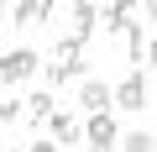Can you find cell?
I'll return each instance as SVG.
<instances>
[{"label": "cell", "mask_w": 157, "mask_h": 152, "mask_svg": "<svg viewBox=\"0 0 157 152\" xmlns=\"http://www.w3.org/2000/svg\"><path fill=\"white\" fill-rule=\"evenodd\" d=\"M84 142H89V152H121V126H115V115H89V121H84Z\"/></svg>", "instance_id": "cell-2"}, {"label": "cell", "mask_w": 157, "mask_h": 152, "mask_svg": "<svg viewBox=\"0 0 157 152\" xmlns=\"http://www.w3.org/2000/svg\"><path fill=\"white\" fill-rule=\"evenodd\" d=\"M131 16H136V6H131V0H115V6H100V26H105V32H131V26H136Z\"/></svg>", "instance_id": "cell-8"}, {"label": "cell", "mask_w": 157, "mask_h": 152, "mask_svg": "<svg viewBox=\"0 0 157 152\" xmlns=\"http://www.w3.org/2000/svg\"><path fill=\"white\" fill-rule=\"evenodd\" d=\"M147 63H152V68H157V42H147Z\"/></svg>", "instance_id": "cell-15"}, {"label": "cell", "mask_w": 157, "mask_h": 152, "mask_svg": "<svg viewBox=\"0 0 157 152\" xmlns=\"http://www.w3.org/2000/svg\"><path fill=\"white\" fill-rule=\"evenodd\" d=\"M52 115H58V110H52V95H47V89H37V95L26 100V121H32V126H47Z\"/></svg>", "instance_id": "cell-10"}, {"label": "cell", "mask_w": 157, "mask_h": 152, "mask_svg": "<svg viewBox=\"0 0 157 152\" xmlns=\"http://www.w3.org/2000/svg\"><path fill=\"white\" fill-rule=\"evenodd\" d=\"M47 126H52V142H58V147H78V142H84V121L68 115V110H58Z\"/></svg>", "instance_id": "cell-7"}, {"label": "cell", "mask_w": 157, "mask_h": 152, "mask_svg": "<svg viewBox=\"0 0 157 152\" xmlns=\"http://www.w3.org/2000/svg\"><path fill=\"white\" fill-rule=\"evenodd\" d=\"M121 152H157L152 131H121Z\"/></svg>", "instance_id": "cell-12"}, {"label": "cell", "mask_w": 157, "mask_h": 152, "mask_svg": "<svg viewBox=\"0 0 157 152\" xmlns=\"http://www.w3.org/2000/svg\"><path fill=\"white\" fill-rule=\"evenodd\" d=\"M68 16H73V37H78V42L94 37V26H100V6H68Z\"/></svg>", "instance_id": "cell-9"}, {"label": "cell", "mask_w": 157, "mask_h": 152, "mask_svg": "<svg viewBox=\"0 0 157 152\" xmlns=\"http://www.w3.org/2000/svg\"><path fill=\"white\" fill-rule=\"evenodd\" d=\"M52 11H58L52 0H16L11 6V26H42Z\"/></svg>", "instance_id": "cell-6"}, {"label": "cell", "mask_w": 157, "mask_h": 152, "mask_svg": "<svg viewBox=\"0 0 157 152\" xmlns=\"http://www.w3.org/2000/svg\"><path fill=\"white\" fill-rule=\"evenodd\" d=\"M26 152H58V142H32Z\"/></svg>", "instance_id": "cell-14"}, {"label": "cell", "mask_w": 157, "mask_h": 152, "mask_svg": "<svg viewBox=\"0 0 157 152\" xmlns=\"http://www.w3.org/2000/svg\"><path fill=\"white\" fill-rule=\"evenodd\" d=\"M78 105H84L89 115H110V105H115V89H110L105 79H84V84H78Z\"/></svg>", "instance_id": "cell-5"}, {"label": "cell", "mask_w": 157, "mask_h": 152, "mask_svg": "<svg viewBox=\"0 0 157 152\" xmlns=\"http://www.w3.org/2000/svg\"><path fill=\"white\" fill-rule=\"evenodd\" d=\"M126 58H131L136 68L147 63V26H131V32H126Z\"/></svg>", "instance_id": "cell-11"}, {"label": "cell", "mask_w": 157, "mask_h": 152, "mask_svg": "<svg viewBox=\"0 0 157 152\" xmlns=\"http://www.w3.org/2000/svg\"><path fill=\"white\" fill-rule=\"evenodd\" d=\"M11 152H21V147H11Z\"/></svg>", "instance_id": "cell-17"}, {"label": "cell", "mask_w": 157, "mask_h": 152, "mask_svg": "<svg viewBox=\"0 0 157 152\" xmlns=\"http://www.w3.org/2000/svg\"><path fill=\"white\" fill-rule=\"evenodd\" d=\"M37 53L32 47H16V53H0V84H26L32 73H37Z\"/></svg>", "instance_id": "cell-3"}, {"label": "cell", "mask_w": 157, "mask_h": 152, "mask_svg": "<svg viewBox=\"0 0 157 152\" xmlns=\"http://www.w3.org/2000/svg\"><path fill=\"white\" fill-rule=\"evenodd\" d=\"M16 115H21V100L16 95H0V126H11Z\"/></svg>", "instance_id": "cell-13"}, {"label": "cell", "mask_w": 157, "mask_h": 152, "mask_svg": "<svg viewBox=\"0 0 157 152\" xmlns=\"http://www.w3.org/2000/svg\"><path fill=\"white\" fill-rule=\"evenodd\" d=\"M0 16H11V6H0Z\"/></svg>", "instance_id": "cell-16"}, {"label": "cell", "mask_w": 157, "mask_h": 152, "mask_svg": "<svg viewBox=\"0 0 157 152\" xmlns=\"http://www.w3.org/2000/svg\"><path fill=\"white\" fill-rule=\"evenodd\" d=\"M115 105L121 110H147V73L141 68H131L126 79L115 84Z\"/></svg>", "instance_id": "cell-4"}, {"label": "cell", "mask_w": 157, "mask_h": 152, "mask_svg": "<svg viewBox=\"0 0 157 152\" xmlns=\"http://www.w3.org/2000/svg\"><path fill=\"white\" fill-rule=\"evenodd\" d=\"M78 73H84V42H78V37H63L58 53H52V63H47V79L52 84H68V79H78Z\"/></svg>", "instance_id": "cell-1"}]
</instances>
